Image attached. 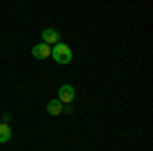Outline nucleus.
I'll list each match as a JSON object with an SVG mask.
<instances>
[{
    "label": "nucleus",
    "instance_id": "obj_1",
    "mask_svg": "<svg viewBox=\"0 0 153 151\" xmlns=\"http://www.w3.org/2000/svg\"><path fill=\"white\" fill-rule=\"evenodd\" d=\"M51 57L59 65H68L71 61V49L65 43H55V45L51 47Z\"/></svg>",
    "mask_w": 153,
    "mask_h": 151
},
{
    "label": "nucleus",
    "instance_id": "obj_2",
    "mask_svg": "<svg viewBox=\"0 0 153 151\" xmlns=\"http://www.w3.org/2000/svg\"><path fill=\"white\" fill-rule=\"evenodd\" d=\"M41 39H43L41 43H45V45H55V43H61V33H59L57 29L49 27V29H43Z\"/></svg>",
    "mask_w": 153,
    "mask_h": 151
},
{
    "label": "nucleus",
    "instance_id": "obj_3",
    "mask_svg": "<svg viewBox=\"0 0 153 151\" xmlns=\"http://www.w3.org/2000/svg\"><path fill=\"white\" fill-rule=\"evenodd\" d=\"M74 98H76V90H74V86H70V84H61V86H59L57 100L61 102V104H70V102H74Z\"/></svg>",
    "mask_w": 153,
    "mask_h": 151
},
{
    "label": "nucleus",
    "instance_id": "obj_4",
    "mask_svg": "<svg viewBox=\"0 0 153 151\" xmlns=\"http://www.w3.org/2000/svg\"><path fill=\"white\" fill-rule=\"evenodd\" d=\"M31 53H33L35 59H47L49 55H51V47L45 45V43H37V45L31 49Z\"/></svg>",
    "mask_w": 153,
    "mask_h": 151
},
{
    "label": "nucleus",
    "instance_id": "obj_5",
    "mask_svg": "<svg viewBox=\"0 0 153 151\" xmlns=\"http://www.w3.org/2000/svg\"><path fill=\"white\" fill-rule=\"evenodd\" d=\"M47 112L51 116H59L61 112H63V104L59 102L57 98H53V100H49V102H47Z\"/></svg>",
    "mask_w": 153,
    "mask_h": 151
},
{
    "label": "nucleus",
    "instance_id": "obj_6",
    "mask_svg": "<svg viewBox=\"0 0 153 151\" xmlns=\"http://www.w3.org/2000/svg\"><path fill=\"white\" fill-rule=\"evenodd\" d=\"M10 137H12L10 125H2V123H0V143H8Z\"/></svg>",
    "mask_w": 153,
    "mask_h": 151
},
{
    "label": "nucleus",
    "instance_id": "obj_7",
    "mask_svg": "<svg viewBox=\"0 0 153 151\" xmlns=\"http://www.w3.org/2000/svg\"><path fill=\"white\" fill-rule=\"evenodd\" d=\"M10 123V115L6 112V115H2V125H8Z\"/></svg>",
    "mask_w": 153,
    "mask_h": 151
},
{
    "label": "nucleus",
    "instance_id": "obj_8",
    "mask_svg": "<svg viewBox=\"0 0 153 151\" xmlns=\"http://www.w3.org/2000/svg\"><path fill=\"white\" fill-rule=\"evenodd\" d=\"M63 110H65V112H74V106L68 104V106H63Z\"/></svg>",
    "mask_w": 153,
    "mask_h": 151
}]
</instances>
